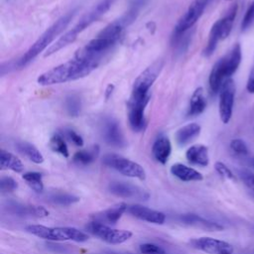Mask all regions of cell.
Masks as SVG:
<instances>
[{"instance_id": "484cf974", "label": "cell", "mask_w": 254, "mask_h": 254, "mask_svg": "<svg viewBox=\"0 0 254 254\" xmlns=\"http://www.w3.org/2000/svg\"><path fill=\"white\" fill-rule=\"evenodd\" d=\"M236 13H237V5L233 4L227 14L222 18L219 19V28H220V36H221V40H224L225 38H227L232 30V26H233V22L234 19L236 17Z\"/></svg>"}, {"instance_id": "ee69618b", "label": "cell", "mask_w": 254, "mask_h": 254, "mask_svg": "<svg viewBox=\"0 0 254 254\" xmlns=\"http://www.w3.org/2000/svg\"><path fill=\"white\" fill-rule=\"evenodd\" d=\"M253 67H254V65H253Z\"/></svg>"}, {"instance_id": "603a6c76", "label": "cell", "mask_w": 254, "mask_h": 254, "mask_svg": "<svg viewBox=\"0 0 254 254\" xmlns=\"http://www.w3.org/2000/svg\"><path fill=\"white\" fill-rule=\"evenodd\" d=\"M206 108V99L202 87H197L190 100V106L188 114L190 116H196L201 114Z\"/></svg>"}, {"instance_id": "836d02e7", "label": "cell", "mask_w": 254, "mask_h": 254, "mask_svg": "<svg viewBox=\"0 0 254 254\" xmlns=\"http://www.w3.org/2000/svg\"><path fill=\"white\" fill-rule=\"evenodd\" d=\"M253 25H254V1L249 5V7L245 12V15L241 23V30L246 31L250 29Z\"/></svg>"}, {"instance_id": "7c38bea8", "label": "cell", "mask_w": 254, "mask_h": 254, "mask_svg": "<svg viewBox=\"0 0 254 254\" xmlns=\"http://www.w3.org/2000/svg\"><path fill=\"white\" fill-rule=\"evenodd\" d=\"M115 0H100L97 2L88 12H86L72 28L77 34L82 32L92 23L97 21L102 15H104L109 8L113 5Z\"/></svg>"}, {"instance_id": "f1b7e54d", "label": "cell", "mask_w": 254, "mask_h": 254, "mask_svg": "<svg viewBox=\"0 0 254 254\" xmlns=\"http://www.w3.org/2000/svg\"><path fill=\"white\" fill-rule=\"evenodd\" d=\"M221 40V36H220V28H219V22L218 20L212 25L210 32H209V37H208V41L207 44L203 50V55L205 57H209L213 54V52L215 51L218 41Z\"/></svg>"}, {"instance_id": "e575fe53", "label": "cell", "mask_w": 254, "mask_h": 254, "mask_svg": "<svg viewBox=\"0 0 254 254\" xmlns=\"http://www.w3.org/2000/svg\"><path fill=\"white\" fill-rule=\"evenodd\" d=\"M18 189V183L11 177H2L0 180V190L3 193L12 192Z\"/></svg>"}, {"instance_id": "ba28073f", "label": "cell", "mask_w": 254, "mask_h": 254, "mask_svg": "<svg viewBox=\"0 0 254 254\" xmlns=\"http://www.w3.org/2000/svg\"><path fill=\"white\" fill-rule=\"evenodd\" d=\"M190 245L193 249L207 254H233V246L223 240L212 237H198L190 240Z\"/></svg>"}, {"instance_id": "7a4b0ae2", "label": "cell", "mask_w": 254, "mask_h": 254, "mask_svg": "<svg viewBox=\"0 0 254 254\" xmlns=\"http://www.w3.org/2000/svg\"><path fill=\"white\" fill-rule=\"evenodd\" d=\"M241 59V47L239 44H235L223 58L215 63L208 78L209 88L213 94L217 93L223 82L230 78V76L237 70Z\"/></svg>"}, {"instance_id": "1f68e13d", "label": "cell", "mask_w": 254, "mask_h": 254, "mask_svg": "<svg viewBox=\"0 0 254 254\" xmlns=\"http://www.w3.org/2000/svg\"><path fill=\"white\" fill-rule=\"evenodd\" d=\"M64 106H65V110L69 116H72V117L78 116L80 113V110H81L80 97L75 93L67 95L65 97Z\"/></svg>"}, {"instance_id": "52a82bcc", "label": "cell", "mask_w": 254, "mask_h": 254, "mask_svg": "<svg viewBox=\"0 0 254 254\" xmlns=\"http://www.w3.org/2000/svg\"><path fill=\"white\" fill-rule=\"evenodd\" d=\"M88 233L98 237L100 240L108 244H121L132 237V232L124 229H116L107 224L92 220L85 225Z\"/></svg>"}, {"instance_id": "8fae6325", "label": "cell", "mask_w": 254, "mask_h": 254, "mask_svg": "<svg viewBox=\"0 0 254 254\" xmlns=\"http://www.w3.org/2000/svg\"><path fill=\"white\" fill-rule=\"evenodd\" d=\"M163 65L164 62L162 60H157L146 69H144L135 79L132 92L149 93V89L159 76Z\"/></svg>"}, {"instance_id": "d6a6232c", "label": "cell", "mask_w": 254, "mask_h": 254, "mask_svg": "<svg viewBox=\"0 0 254 254\" xmlns=\"http://www.w3.org/2000/svg\"><path fill=\"white\" fill-rule=\"evenodd\" d=\"M50 148L56 152V153H59L61 154L62 156L67 158L69 153H68V149H67V146H66V143L64 139V137L60 134H55L54 136H52V138L50 139Z\"/></svg>"}, {"instance_id": "5bb4252c", "label": "cell", "mask_w": 254, "mask_h": 254, "mask_svg": "<svg viewBox=\"0 0 254 254\" xmlns=\"http://www.w3.org/2000/svg\"><path fill=\"white\" fill-rule=\"evenodd\" d=\"M127 211L132 216L150 223L163 224L166 221V214L164 212L149 208L141 204L129 205Z\"/></svg>"}, {"instance_id": "5b68a950", "label": "cell", "mask_w": 254, "mask_h": 254, "mask_svg": "<svg viewBox=\"0 0 254 254\" xmlns=\"http://www.w3.org/2000/svg\"><path fill=\"white\" fill-rule=\"evenodd\" d=\"M149 93L132 92L127 104L128 121L131 129L135 132H140L145 129L146 120L144 111L149 101Z\"/></svg>"}, {"instance_id": "cb8c5ba5", "label": "cell", "mask_w": 254, "mask_h": 254, "mask_svg": "<svg viewBox=\"0 0 254 254\" xmlns=\"http://www.w3.org/2000/svg\"><path fill=\"white\" fill-rule=\"evenodd\" d=\"M0 168L1 170H11L15 173H22L24 165L22 161L10 152L0 151Z\"/></svg>"}, {"instance_id": "74e56055", "label": "cell", "mask_w": 254, "mask_h": 254, "mask_svg": "<svg viewBox=\"0 0 254 254\" xmlns=\"http://www.w3.org/2000/svg\"><path fill=\"white\" fill-rule=\"evenodd\" d=\"M139 249L142 254H166L163 248L153 243H144L140 245Z\"/></svg>"}, {"instance_id": "d6986e66", "label": "cell", "mask_w": 254, "mask_h": 254, "mask_svg": "<svg viewBox=\"0 0 254 254\" xmlns=\"http://www.w3.org/2000/svg\"><path fill=\"white\" fill-rule=\"evenodd\" d=\"M171 153H172L171 141L169 140L168 137L164 135H160L155 140L152 146V155L154 159L157 162L165 165L168 162Z\"/></svg>"}, {"instance_id": "44dd1931", "label": "cell", "mask_w": 254, "mask_h": 254, "mask_svg": "<svg viewBox=\"0 0 254 254\" xmlns=\"http://www.w3.org/2000/svg\"><path fill=\"white\" fill-rule=\"evenodd\" d=\"M171 173L183 182H198L203 180V176L198 171L180 163L171 167Z\"/></svg>"}, {"instance_id": "4fadbf2b", "label": "cell", "mask_w": 254, "mask_h": 254, "mask_svg": "<svg viewBox=\"0 0 254 254\" xmlns=\"http://www.w3.org/2000/svg\"><path fill=\"white\" fill-rule=\"evenodd\" d=\"M101 134L104 141L113 147L122 148L125 146L124 136L118 122L112 117H105L101 122Z\"/></svg>"}, {"instance_id": "f6af8a7d", "label": "cell", "mask_w": 254, "mask_h": 254, "mask_svg": "<svg viewBox=\"0 0 254 254\" xmlns=\"http://www.w3.org/2000/svg\"><path fill=\"white\" fill-rule=\"evenodd\" d=\"M253 129H254V128H253Z\"/></svg>"}, {"instance_id": "4316f807", "label": "cell", "mask_w": 254, "mask_h": 254, "mask_svg": "<svg viewBox=\"0 0 254 254\" xmlns=\"http://www.w3.org/2000/svg\"><path fill=\"white\" fill-rule=\"evenodd\" d=\"M16 148L20 153L25 155L35 164H42L44 162V157L42 153L33 144L28 142H18L16 144Z\"/></svg>"}, {"instance_id": "ab89813d", "label": "cell", "mask_w": 254, "mask_h": 254, "mask_svg": "<svg viewBox=\"0 0 254 254\" xmlns=\"http://www.w3.org/2000/svg\"><path fill=\"white\" fill-rule=\"evenodd\" d=\"M242 181L244 184L252 190H254V174H249V173H242L241 175Z\"/></svg>"}, {"instance_id": "30bf717a", "label": "cell", "mask_w": 254, "mask_h": 254, "mask_svg": "<svg viewBox=\"0 0 254 254\" xmlns=\"http://www.w3.org/2000/svg\"><path fill=\"white\" fill-rule=\"evenodd\" d=\"M235 95V84L232 78L226 79L219 90V116L224 124H227L232 116Z\"/></svg>"}, {"instance_id": "ac0fdd59", "label": "cell", "mask_w": 254, "mask_h": 254, "mask_svg": "<svg viewBox=\"0 0 254 254\" xmlns=\"http://www.w3.org/2000/svg\"><path fill=\"white\" fill-rule=\"evenodd\" d=\"M108 190L111 193L119 197H144V191L141 189L125 182H112Z\"/></svg>"}, {"instance_id": "277c9868", "label": "cell", "mask_w": 254, "mask_h": 254, "mask_svg": "<svg viewBox=\"0 0 254 254\" xmlns=\"http://www.w3.org/2000/svg\"><path fill=\"white\" fill-rule=\"evenodd\" d=\"M25 230L39 238L49 241H74L85 242L89 239L88 234L74 227H50L42 224H30Z\"/></svg>"}, {"instance_id": "f546056e", "label": "cell", "mask_w": 254, "mask_h": 254, "mask_svg": "<svg viewBox=\"0 0 254 254\" xmlns=\"http://www.w3.org/2000/svg\"><path fill=\"white\" fill-rule=\"evenodd\" d=\"M22 178L35 192L41 193L44 190V183L41 173L27 172L22 175Z\"/></svg>"}, {"instance_id": "6da1fadb", "label": "cell", "mask_w": 254, "mask_h": 254, "mask_svg": "<svg viewBox=\"0 0 254 254\" xmlns=\"http://www.w3.org/2000/svg\"><path fill=\"white\" fill-rule=\"evenodd\" d=\"M96 67L90 64H87L78 59L67 61L61 64L46 72L42 73L38 77V83L41 85H53L58 83H64L70 80H75L89 74Z\"/></svg>"}, {"instance_id": "3957f363", "label": "cell", "mask_w": 254, "mask_h": 254, "mask_svg": "<svg viewBox=\"0 0 254 254\" xmlns=\"http://www.w3.org/2000/svg\"><path fill=\"white\" fill-rule=\"evenodd\" d=\"M76 13V9H73L60 19H58L50 28H48L38 39L37 41L29 48V50L17 61L18 66L22 67L33 61L39 54H41L70 23L71 19Z\"/></svg>"}, {"instance_id": "b9f144b4", "label": "cell", "mask_w": 254, "mask_h": 254, "mask_svg": "<svg viewBox=\"0 0 254 254\" xmlns=\"http://www.w3.org/2000/svg\"><path fill=\"white\" fill-rule=\"evenodd\" d=\"M109 254H130V253H109Z\"/></svg>"}, {"instance_id": "7402d4cb", "label": "cell", "mask_w": 254, "mask_h": 254, "mask_svg": "<svg viewBox=\"0 0 254 254\" xmlns=\"http://www.w3.org/2000/svg\"><path fill=\"white\" fill-rule=\"evenodd\" d=\"M200 133V126L196 123H190L181 127L176 133V140L180 146L187 145Z\"/></svg>"}, {"instance_id": "e0dca14e", "label": "cell", "mask_w": 254, "mask_h": 254, "mask_svg": "<svg viewBox=\"0 0 254 254\" xmlns=\"http://www.w3.org/2000/svg\"><path fill=\"white\" fill-rule=\"evenodd\" d=\"M180 220L187 225H191L194 227L202 228L208 231H221L223 230V226L215 221L208 220L194 213H186L180 216Z\"/></svg>"}, {"instance_id": "8d00e7d4", "label": "cell", "mask_w": 254, "mask_h": 254, "mask_svg": "<svg viewBox=\"0 0 254 254\" xmlns=\"http://www.w3.org/2000/svg\"><path fill=\"white\" fill-rule=\"evenodd\" d=\"M214 169H215V171L217 172V174L220 177H222V178H224L226 180H231V181H235L236 180V177L233 174V172L225 164H223L222 162H216L214 164Z\"/></svg>"}, {"instance_id": "7bdbcfd3", "label": "cell", "mask_w": 254, "mask_h": 254, "mask_svg": "<svg viewBox=\"0 0 254 254\" xmlns=\"http://www.w3.org/2000/svg\"><path fill=\"white\" fill-rule=\"evenodd\" d=\"M251 164H252V166L254 167V158L251 160Z\"/></svg>"}, {"instance_id": "9a60e30c", "label": "cell", "mask_w": 254, "mask_h": 254, "mask_svg": "<svg viewBox=\"0 0 254 254\" xmlns=\"http://www.w3.org/2000/svg\"><path fill=\"white\" fill-rule=\"evenodd\" d=\"M5 208L9 213L14 215H19V216L42 218L49 215V210H47L43 206L28 205L20 202H15V201L8 202Z\"/></svg>"}, {"instance_id": "8992f818", "label": "cell", "mask_w": 254, "mask_h": 254, "mask_svg": "<svg viewBox=\"0 0 254 254\" xmlns=\"http://www.w3.org/2000/svg\"><path fill=\"white\" fill-rule=\"evenodd\" d=\"M102 162L104 165L114 169L123 176L141 181L146 179V172L141 165L117 154H106L103 157Z\"/></svg>"}, {"instance_id": "f35d334b", "label": "cell", "mask_w": 254, "mask_h": 254, "mask_svg": "<svg viewBox=\"0 0 254 254\" xmlns=\"http://www.w3.org/2000/svg\"><path fill=\"white\" fill-rule=\"evenodd\" d=\"M64 137L67 138L70 142H72L75 146L81 147L83 145V139L74 130H72V129H64Z\"/></svg>"}, {"instance_id": "60d3db41", "label": "cell", "mask_w": 254, "mask_h": 254, "mask_svg": "<svg viewBox=\"0 0 254 254\" xmlns=\"http://www.w3.org/2000/svg\"><path fill=\"white\" fill-rule=\"evenodd\" d=\"M246 89L248 90V92L254 93V67H252L249 73L247 83H246Z\"/></svg>"}, {"instance_id": "9c48e42d", "label": "cell", "mask_w": 254, "mask_h": 254, "mask_svg": "<svg viewBox=\"0 0 254 254\" xmlns=\"http://www.w3.org/2000/svg\"><path fill=\"white\" fill-rule=\"evenodd\" d=\"M207 3L208 0H193L177 23L174 34H182L189 31L200 18Z\"/></svg>"}, {"instance_id": "2e32d148", "label": "cell", "mask_w": 254, "mask_h": 254, "mask_svg": "<svg viewBox=\"0 0 254 254\" xmlns=\"http://www.w3.org/2000/svg\"><path fill=\"white\" fill-rule=\"evenodd\" d=\"M127 209L128 205L125 202H119L100 212L94 213L92 218L93 220L104 224H115Z\"/></svg>"}, {"instance_id": "d4e9b609", "label": "cell", "mask_w": 254, "mask_h": 254, "mask_svg": "<svg viewBox=\"0 0 254 254\" xmlns=\"http://www.w3.org/2000/svg\"><path fill=\"white\" fill-rule=\"evenodd\" d=\"M77 35H78V34H77L73 29L67 31V32H66L65 34H64L60 39H58L52 46H50V47L48 48V50H47V52H46V54H45V57H49V56H51V55H53V54L59 52V51L62 50L63 48L68 46L69 44L73 43V42L76 40Z\"/></svg>"}, {"instance_id": "ffe728a7", "label": "cell", "mask_w": 254, "mask_h": 254, "mask_svg": "<svg viewBox=\"0 0 254 254\" xmlns=\"http://www.w3.org/2000/svg\"><path fill=\"white\" fill-rule=\"evenodd\" d=\"M186 158L192 165L206 167L209 163L208 149L206 146L201 144L192 145L187 150Z\"/></svg>"}, {"instance_id": "83f0119b", "label": "cell", "mask_w": 254, "mask_h": 254, "mask_svg": "<svg viewBox=\"0 0 254 254\" xmlns=\"http://www.w3.org/2000/svg\"><path fill=\"white\" fill-rule=\"evenodd\" d=\"M98 154H99V147L97 145H95L88 150L77 151L73 155L72 160L74 163H76L78 165L86 166V165H89L92 162H94L96 160V158L98 157Z\"/></svg>"}, {"instance_id": "4dcf8cb0", "label": "cell", "mask_w": 254, "mask_h": 254, "mask_svg": "<svg viewBox=\"0 0 254 254\" xmlns=\"http://www.w3.org/2000/svg\"><path fill=\"white\" fill-rule=\"evenodd\" d=\"M48 200L58 205H70L79 201V197L68 192H53L48 196Z\"/></svg>"}, {"instance_id": "d590c367", "label": "cell", "mask_w": 254, "mask_h": 254, "mask_svg": "<svg viewBox=\"0 0 254 254\" xmlns=\"http://www.w3.org/2000/svg\"><path fill=\"white\" fill-rule=\"evenodd\" d=\"M230 149L233 153H235L236 155L239 156H246L248 155L249 151H248V147L246 145V143L241 140V139H233L230 142Z\"/></svg>"}]
</instances>
